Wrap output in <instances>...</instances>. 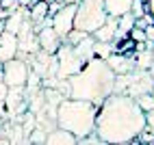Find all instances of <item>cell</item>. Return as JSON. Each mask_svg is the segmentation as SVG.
Here are the masks:
<instances>
[{
  "label": "cell",
  "mask_w": 154,
  "mask_h": 145,
  "mask_svg": "<svg viewBox=\"0 0 154 145\" xmlns=\"http://www.w3.org/2000/svg\"><path fill=\"white\" fill-rule=\"evenodd\" d=\"M57 2H63V0H57ZM63 5H65V2H63Z\"/></svg>",
  "instance_id": "obj_33"
},
{
  "label": "cell",
  "mask_w": 154,
  "mask_h": 145,
  "mask_svg": "<svg viewBox=\"0 0 154 145\" xmlns=\"http://www.w3.org/2000/svg\"><path fill=\"white\" fill-rule=\"evenodd\" d=\"M146 130L154 134V108L146 113Z\"/></svg>",
  "instance_id": "obj_23"
},
{
  "label": "cell",
  "mask_w": 154,
  "mask_h": 145,
  "mask_svg": "<svg viewBox=\"0 0 154 145\" xmlns=\"http://www.w3.org/2000/svg\"><path fill=\"white\" fill-rule=\"evenodd\" d=\"M146 7H148V13L154 15V0H146Z\"/></svg>",
  "instance_id": "obj_27"
},
{
  "label": "cell",
  "mask_w": 154,
  "mask_h": 145,
  "mask_svg": "<svg viewBox=\"0 0 154 145\" xmlns=\"http://www.w3.org/2000/svg\"><path fill=\"white\" fill-rule=\"evenodd\" d=\"M46 130H42V128H33V132H30V137L26 139V141H30V143H46Z\"/></svg>",
  "instance_id": "obj_20"
},
{
  "label": "cell",
  "mask_w": 154,
  "mask_h": 145,
  "mask_svg": "<svg viewBox=\"0 0 154 145\" xmlns=\"http://www.w3.org/2000/svg\"><path fill=\"white\" fill-rule=\"evenodd\" d=\"M74 13H76V5H63L57 13L50 15V26L54 28V33L61 39L74 28Z\"/></svg>",
  "instance_id": "obj_8"
},
{
  "label": "cell",
  "mask_w": 154,
  "mask_h": 145,
  "mask_svg": "<svg viewBox=\"0 0 154 145\" xmlns=\"http://www.w3.org/2000/svg\"><path fill=\"white\" fill-rule=\"evenodd\" d=\"M63 2H65V5H78L80 0H63Z\"/></svg>",
  "instance_id": "obj_28"
},
{
  "label": "cell",
  "mask_w": 154,
  "mask_h": 145,
  "mask_svg": "<svg viewBox=\"0 0 154 145\" xmlns=\"http://www.w3.org/2000/svg\"><path fill=\"white\" fill-rule=\"evenodd\" d=\"M37 39H39V48H42L44 52H50V54H54L59 50V46L63 44V39L54 33L52 26H50V20L37 30Z\"/></svg>",
  "instance_id": "obj_9"
},
{
  "label": "cell",
  "mask_w": 154,
  "mask_h": 145,
  "mask_svg": "<svg viewBox=\"0 0 154 145\" xmlns=\"http://www.w3.org/2000/svg\"><path fill=\"white\" fill-rule=\"evenodd\" d=\"M152 95H154V87H152Z\"/></svg>",
  "instance_id": "obj_34"
},
{
  "label": "cell",
  "mask_w": 154,
  "mask_h": 145,
  "mask_svg": "<svg viewBox=\"0 0 154 145\" xmlns=\"http://www.w3.org/2000/svg\"><path fill=\"white\" fill-rule=\"evenodd\" d=\"M106 17L109 13L104 9V0H80L74 13V28L83 30L87 35H94L106 22Z\"/></svg>",
  "instance_id": "obj_4"
},
{
  "label": "cell",
  "mask_w": 154,
  "mask_h": 145,
  "mask_svg": "<svg viewBox=\"0 0 154 145\" xmlns=\"http://www.w3.org/2000/svg\"><path fill=\"white\" fill-rule=\"evenodd\" d=\"M152 54H154V44H152Z\"/></svg>",
  "instance_id": "obj_32"
},
{
  "label": "cell",
  "mask_w": 154,
  "mask_h": 145,
  "mask_svg": "<svg viewBox=\"0 0 154 145\" xmlns=\"http://www.w3.org/2000/svg\"><path fill=\"white\" fill-rule=\"evenodd\" d=\"M154 87V78L150 69H130L126 74H115V87L113 93H126L130 98H139L143 93H150Z\"/></svg>",
  "instance_id": "obj_5"
},
{
  "label": "cell",
  "mask_w": 154,
  "mask_h": 145,
  "mask_svg": "<svg viewBox=\"0 0 154 145\" xmlns=\"http://www.w3.org/2000/svg\"><path fill=\"white\" fill-rule=\"evenodd\" d=\"M0 106H2V104H0Z\"/></svg>",
  "instance_id": "obj_36"
},
{
  "label": "cell",
  "mask_w": 154,
  "mask_h": 145,
  "mask_svg": "<svg viewBox=\"0 0 154 145\" xmlns=\"http://www.w3.org/2000/svg\"><path fill=\"white\" fill-rule=\"evenodd\" d=\"M5 33V20H0V35Z\"/></svg>",
  "instance_id": "obj_29"
},
{
  "label": "cell",
  "mask_w": 154,
  "mask_h": 145,
  "mask_svg": "<svg viewBox=\"0 0 154 145\" xmlns=\"http://www.w3.org/2000/svg\"><path fill=\"white\" fill-rule=\"evenodd\" d=\"M106 63H109V67L115 71V74H126V71L135 69V56L128 59L124 52H117V50H115V52H111V54H109Z\"/></svg>",
  "instance_id": "obj_10"
},
{
  "label": "cell",
  "mask_w": 154,
  "mask_h": 145,
  "mask_svg": "<svg viewBox=\"0 0 154 145\" xmlns=\"http://www.w3.org/2000/svg\"><path fill=\"white\" fill-rule=\"evenodd\" d=\"M0 7H2L7 13H13L15 9H20V0H2V2H0Z\"/></svg>",
  "instance_id": "obj_22"
},
{
  "label": "cell",
  "mask_w": 154,
  "mask_h": 145,
  "mask_svg": "<svg viewBox=\"0 0 154 145\" xmlns=\"http://www.w3.org/2000/svg\"><path fill=\"white\" fill-rule=\"evenodd\" d=\"M0 2H2V0H0Z\"/></svg>",
  "instance_id": "obj_35"
},
{
  "label": "cell",
  "mask_w": 154,
  "mask_h": 145,
  "mask_svg": "<svg viewBox=\"0 0 154 145\" xmlns=\"http://www.w3.org/2000/svg\"><path fill=\"white\" fill-rule=\"evenodd\" d=\"M17 56V35L15 33H9L5 30L2 35H0V61H9Z\"/></svg>",
  "instance_id": "obj_11"
},
{
  "label": "cell",
  "mask_w": 154,
  "mask_h": 145,
  "mask_svg": "<svg viewBox=\"0 0 154 145\" xmlns=\"http://www.w3.org/2000/svg\"><path fill=\"white\" fill-rule=\"evenodd\" d=\"M115 87V71L104 59L91 56L76 74L67 78V95L76 100H87L100 106Z\"/></svg>",
  "instance_id": "obj_2"
},
{
  "label": "cell",
  "mask_w": 154,
  "mask_h": 145,
  "mask_svg": "<svg viewBox=\"0 0 154 145\" xmlns=\"http://www.w3.org/2000/svg\"><path fill=\"white\" fill-rule=\"evenodd\" d=\"M7 93H9V85L5 80H0V104H5V100H7Z\"/></svg>",
  "instance_id": "obj_24"
},
{
  "label": "cell",
  "mask_w": 154,
  "mask_h": 145,
  "mask_svg": "<svg viewBox=\"0 0 154 145\" xmlns=\"http://www.w3.org/2000/svg\"><path fill=\"white\" fill-rule=\"evenodd\" d=\"M26 17H30V11L26 7H20V9H15L13 13H9V17L5 20V30H9V33H15L17 35V30H20V26L24 24V20Z\"/></svg>",
  "instance_id": "obj_14"
},
{
  "label": "cell",
  "mask_w": 154,
  "mask_h": 145,
  "mask_svg": "<svg viewBox=\"0 0 154 145\" xmlns=\"http://www.w3.org/2000/svg\"><path fill=\"white\" fill-rule=\"evenodd\" d=\"M85 37H89V35L83 33V30H78V28H72L69 33L63 37V41H65V44H69V46H76V44H80V41H83Z\"/></svg>",
  "instance_id": "obj_17"
},
{
  "label": "cell",
  "mask_w": 154,
  "mask_h": 145,
  "mask_svg": "<svg viewBox=\"0 0 154 145\" xmlns=\"http://www.w3.org/2000/svg\"><path fill=\"white\" fill-rule=\"evenodd\" d=\"M54 54H57V78H69L72 74H76L85 65V61L78 56L74 46L65 44V41L59 46V50Z\"/></svg>",
  "instance_id": "obj_6"
},
{
  "label": "cell",
  "mask_w": 154,
  "mask_h": 145,
  "mask_svg": "<svg viewBox=\"0 0 154 145\" xmlns=\"http://www.w3.org/2000/svg\"><path fill=\"white\" fill-rule=\"evenodd\" d=\"M96 115H98V106L94 102L65 98L57 106L54 123L63 130H69L80 141L83 137H87L96 130Z\"/></svg>",
  "instance_id": "obj_3"
},
{
  "label": "cell",
  "mask_w": 154,
  "mask_h": 145,
  "mask_svg": "<svg viewBox=\"0 0 154 145\" xmlns=\"http://www.w3.org/2000/svg\"><path fill=\"white\" fill-rule=\"evenodd\" d=\"M150 74H152V78H154V63L150 65Z\"/></svg>",
  "instance_id": "obj_30"
},
{
  "label": "cell",
  "mask_w": 154,
  "mask_h": 145,
  "mask_svg": "<svg viewBox=\"0 0 154 145\" xmlns=\"http://www.w3.org/2000/svg\"><path fill=\"white\" fill-rule=\"evenodd\" d=\"M28 71H30V65L26 61L13 56V59H9L2 63V80L9 87H24L26 78H28Z\"/></svg>",
  "instance_id": "obj_7"
},
{
  "label": "cell",
  "mask_w": 154,
  "mask_h": 145,
  "mask_svg": "<svg viewBox=\"0 0 154 145\" xmlns=\"http://www.w3.org/2000/svg\"><path fill=\"white\" fill-rule=\"evenodd\" d=\"M146 130V113L135 98L126 93H111L98 106L96 132L102 143H135Z\"/></svg>",
  "instance_id": "obj_1"
},
{
  "label": "cell",
  "mask_w": 154,
  "mask_h": 145,
  "mask_svg": "<svg viewBox=\"0 0 154 145\" xmlns=\"http://www.w3.org/2000/svg\"><path fill=\"white\" fill-rule=\"evenodd\" d=\"M0 80H2V61H0Z\"/></svg>",
  "instance_id": "obj_31"
},
{
  "label": "cell",
  "mask_w": 154,
  "mask_h": 145,
  "mask_svg": "<svg viewBox=\"0 0 154 145\" xmlns=\"http://www.w3.org/2000/svg\"><path fill=\"white\" fill-rule=\"evenodd\" d=\"M154 63V54H152V48H143L135 54V67L139 69H150V65Z\"/></svg>",
  "instance_id": "obj_16"
},
{
  "label": "cell",
  "mask_w": 154,
  "mask_h": 145,
  "mask_svg": "<svg viewBox=\"0 0 154 145\" xmlns=\"http://www.w3.org/2000/svg\"><path fill=\"white\" fill-rule=\"evenodd\" d=\"M146 11H148V7H146V2H143V0H132L130 13L135 15V20H137V17H143V15H146Z\"/></svg>",
  "instance_id": "obj_19"
},
{
  "label": "cell",
  "mask_w": 154,
  "mask_h": 145,
  "mask_svg": "<svg viewBox=\"0 0 154 145\" xmlns=\"http://www.w3.org/2000/svg\"><path fill=\"white\" fill-rule=\"evenodd\" d=\"M135 100H137V104L141 106L143 113H148V110L154 108V95H152V91H150V93H143V95H139V98H135Z\"/></svg>",
  "instance_id": "obj_18"
},
{
  "label": "cell",
  "mask_w": 154,
  "mask_h": 145,
  "mask_svg": "<svg viewBox=\"0 0 154 145\" xmlns=\"http://www.w3.org/2000/svg\"><path fill=\"white\" fill-rule=\"evenodd\" d=\"M46 143H50V145H59V143H61V145H78V139H76L69 130H63V128L54 126L52 130H48Z\"/></svg>",
  "instance_id": "obj_12"
},
{
  "label": "cell",
  "mask_w": 154,
  "mask_h": 145,
  "mask_svg": "<svg viewBox=\"0 0 154 145\" xmlns=\"http://www.w3.org/2000/svg\"><path fill=\"white\" fill-rule=\"evenodd\" d=\"M130 5H132V0H104L106 13L113 17H122L124 13H130Z\"/></svg>",
  "instance_id": "obj_15"
},
{
  "label": "cell",
  "mask_w": 154,
  "mask_h": 145,
  "mask_svg": "<svg viewBox=\"0 0 154 145\" xmlns=\"http://www.w3.org/2000/svg\"><path fill=\"white\" fill-rule=\"evenodd\" d=\"M35 2H37V0H20V7H26V9H30Z\"/></svg>",
  "instance_id": "obj_26"
},
{
  "label": "cell",
  "mask_w": 154,
  "mask_h": 145,
  "mask_svg": "<svg viewBox=\"0 0 154 145\" xmlns=\"http://www.w3.org/2000/svg\"><path fill=\"white\" fill-rule=\"evenodd\" d=\"M146 30V41H150V44H154V24L148 26V28H143Z\"/></svg>",
  "instance_id": "obj_25"
},
{
  "label": "cell",
  "mask_w": 154,
  "mask_h": 145,
  "mask_svg": "<svg viewBox=\"0 0 154 145\" xmlns=\"http://www.w3.org/2000/svg\"><path fill=\"white\" fill-rule=\"evenodd\" d=\"M128 37L135 41V44H141V41H146V30H143V28H137V26H132V28H130V33H128Z\"/></svg>",
  "instance_id": "obj_21"
},
{
  "label": "cell",
  "mask_w": 154,
  "mask_h": 145,
  "mask_svg": "<svg viewBox=\"0 0 154 145\" xmlns=\"http://www.w3.org/2000/svg\"><path fill=\"white\" fill-rule=\"evenodd\" d=\"M115 33H117V17L109 15V17H106V22L102 24L91 37H94L96 41H106V44H113V39H115Z\"/></svg>",
  "instance_id": "obj_13"
}]
</instances>
